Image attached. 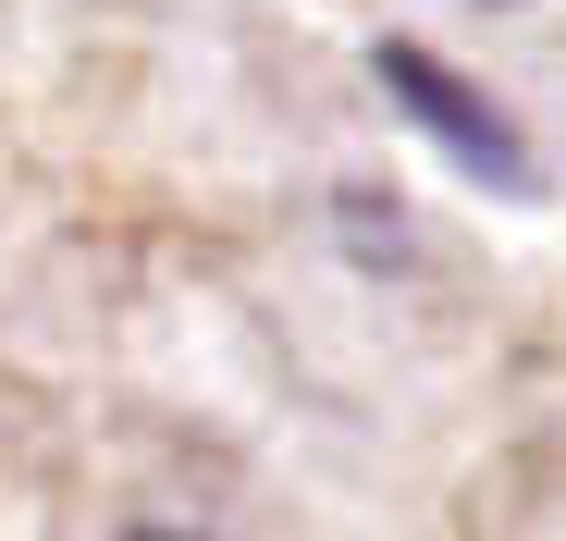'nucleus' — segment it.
<instances>
[{"label": "nucleus", "mask_w": 566, "mask_h": 541, "mask_svg": "<svg viewBox=\"0 0 566 541\" xmlns=\"http://www.w3.org/2000/svg\"><path fill=\"white\" fill-rule=\"evenodd\" d=\"M382 86H395V99L419 112V136H431V148H455L468 172H481V185H505V198L530 185V148H517V124H505V112L481 99V86H455V74H443L431 50L382 38Z\"/></svg>", "instance_id": "nucleus-1"}, {"label": "nucleus", "mask_w": 566, "mask_h": 541, "mask_svg": "<svg viewBox=\"0 0 566 541\" xmlns=\"http://www.w3.org/2000/svg\"><path fill=\"white\" fill-rule=\"evenodd\" d=\"M124 541H210V529H124Z\"/></svg>", "instance_id": "nucleus-2"}]
</instances>
